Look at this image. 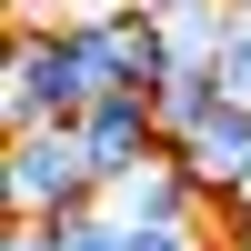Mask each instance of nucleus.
I'll return each mask as SVG.
<instances>
[{
  "instance_id": "1",
  "label": "nucleus",
  "mask_w": 251,
  "mask_h": 251,
  "mask_svg": "<svg viewBox=\"0 0 251 251\" xmlns=\"http://www.w3.org/2000/svg\"><path fill=\"white\" fill-rule=\"evenodd\" d=\"M100 100L91 80V40L80 30H20L10 40V80H0V111H10V131H40V121H80Z\"/></svg>"
},
{
  "instance_id": "2",
  "label": "nucleus",
  "mask_w": 251,
  "mask_h": 251,
  "mask_svg": "<svg viewBox=\"0 0 251 251\" xmlns=\"http://www.w3.org/2000/svg\"><path fill=\"white\" fill-rule=\"evenodd\" d=\"M0 181H10V221H71V211H91V201H100V171H91V151H80L71 121L10 131Z\"/></svg>"
},
{
  "instance_id": "3",
  "label": "nucleus",
  "mask_w": 251,
  "mask_h": 251,
  "mask_svg": "<svg viewBox=\"0 0 251 251\" xmlns=\"http://www.w3.org/2000/svg\"><path fill=\"white\" fill-rule=\"evenodd\" d=\"M71 131H80V151H91L100 191H111L121 171H141V161H161V151H171V131H161V100H151V91H100L91 111L71 121Z\"/></svg>"
},
{
  "instance_id": "4",
  "label": "nucleus",
  "mask_w": 251,
  "mask_h": 251,
  "mask_svg": "<svg viewBox=\"0 0 251 251\" xmlns=\"http://www.w3.org/2000/svg\"><path fill=\"white\" fill-rule=\"evenodd\" d=\"M100 211H111V221H171V231H211V221H221V201L191 181V161H181V151H161V161H141V171H121L111 191H100Z\"/></svg>"
},
{
  "instance_id": "5",
  "label": "nucleus",
  "mask_w": 251,
  "mask_h": 251,
  "mask_svg": "<svg viewBox=\"0 0 251 251\" xmlns=\"http://www.w3.org/2000/svg\"><path fill=\"white\" fill-rule=\"evenodd\" d=\"M80 40H91V80L100 91H161V80H171V40H161V20H141V10L100 20V30H80Z\"/></svg>"
},
{
  "instance_id": "6",
  "label": "nucleus",
  "mask_w": 251,
  "mask_h": 251,
  "mask_svg": "<svg viewBox=\"0 0 251 251\" xmlns=\"http://www.w3.org/2000/svg\"><path fill=\"white\" fill-rule=\"evenodd\" d=\"M181 161H191V181L221 201V191H231V181L251 171V100H221V111L201 121L191 141H181Z\"/></svg>"
},
{
  "instance_id": "7",
  "label": "nucleus",
  "mask_w": 251,
  "mask_h": 251,
  "mask_svg": "<svg viewBox=\"0 0 251 251\" xmlns=\"http://www.w3.org/2000/svg\"><path fill=\"white\" fill-rule=\"evenodd\" d=\"M151 100H161V131H171V151H181V141H191V131H201V121H211L231 91H221V71H211V60H171V80H161Z\"/></svg>"
},
{
  "instance_id": "8",
  "label": "nucleus",
  "mask_w": 251,
  "mask_h": 251,
  "mask_svg": "<svg viewBox=\"0 0 251 251\" xmlns=\"http://www.w3.org/2000/svg\"><path fill=\"white\" fill-rule=\"evenodd\" d=\"M221 30H231V0H191L181 20H161V40H171V60H211Z\"/></svg>"
},
{
  "instance_id": "9",
  "label": "nucleus",
  "mask_w": 251,
  "mask_h": 251,
  "mask_svg": "<svg viewBox=\"0 0 251 251\" xmlns=\"http://www.w3.org/2000/svg\"><path fill=\"white\" fill-rule=\"evenodd\" d=\"M211 71H221V91H231V100H251V10H241V0H231V30H221Z\"/></svg>"
},
{
  "instance_id": "10",
  "label": "nucleus",
  "mask_w": 251,
  "mask_h": 251,
  "mask_svg": "<svg viewBox=\"0 0 251 251\" xmlns=\"http://www.w3.org/2000/svg\"><path fill=\"white\" fill-rule=\"evenodd\" d=\"M60 251H121V221L91 201V211H71V221H60Z\"/></svg>"
},
{
  "instance_id": "11",
  "label": "nucleus",
  "mask_w": 251,
  "mask_h": 251,
  "mask_svg": "<svg viewBox=\"0 0 251 251\" xmlns=\"http://www.w3.org/2000/svg\"><path fill=\"white\" fill-rule=\"evenodd\" d=\"M121 251H211V231H171V221H121Z\"/></svg>"
},
{
  "instance_id": "12",
  "label": "nucleus",
  "mask_w": 251,
  "mask_h": 251,
  "mask_svg": "<svg viewBox=\"0 0 251 251\" xmlns=\"http://www.w3.org/2000/svg\"><path fill=\"white\" fill-rule=\"evenodd\" d=\"M0 251H60V221H10V241Z\"/></svg>"
},
{
  "instance_id": "13",
  "label": "nucleus",
  "mask_w": 251,
  "mask_h": 251,
  "mask_svg": "<svg viewBox=\"0 0 251 251\" xmlns=\"http://www.w3.org/2000/svg\"><path fill=\"white\" fill-rule=\"evenodd\" d=\"M211 231H221V251H251V201H221Z\"/></svg>"
},
{
  "instance_id": "14",
  "label": "nucleus",
  "mask_w": 251,
  "mask_h": 251,
  "mask_svg": "<svg viewBox=\"0 0 251 251\" xmlns=\"http://www.w3.org/2000/svg\"><path fill=\"white\" fill-rule=\"evenodd\" d=\"M131 10H141V20H181L191 0H131Z\"/></svg>"
},
{
  "instance_id": "15",
  "label": "nucleus",
  "mask_w": 251,
  "mask_h": 251,
  "mask_svg": "<svg viewBox=\"0 0 251 251\" xmlns=\"http://www.w3.org/2000/svg\"><path fill=\"white\" fill-rule=\"evenodd\" d=\"M241 10H251V0H241Z\"/></svg>"
}]
</instances>
